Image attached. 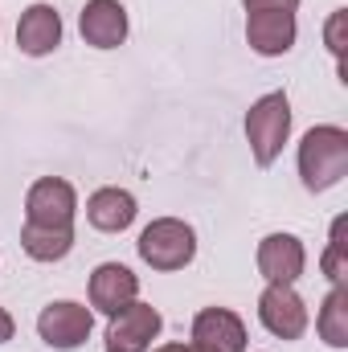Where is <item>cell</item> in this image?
Returning a JSON list of instances; mask_svg holds the SVG:
<instances>
[{
  "label": "cell",
  "instance_id": "cell-1",
  "mask_svg": "<svg viewBox=\"0 0 348 352\" xmlns=\"http://www.w3.org/2000/svg\"><path fill=\"white\" fill-rule=\"evenodd\" d=\"M299 176L307 192H328L348 176V131L320 123L299 140Z\"/></svg>",
  "mask_w": 348,
  "mask_h": 352
},
{
  "label": "cell",
  "instance_id": "cell-2",
  "mask_svg": "<svg viewBox=\"0 0 348 352\" xmlns=\"http://www.w3.org/2000/svg\"><path fill=\"white\" fill-rule=\"evenodd\" d=\"M246 140L254 152V164L270 168L283 156V144L291 140V98L287 90H270L246 111Z\"/></svg>",
  "mask_w": 348,
  "mask_h": 352
},
{
  "label": "cell",
  "instance_id": "cell-3",
  "mask_svg": "<svg viewBox=\"0 0 348 352\" xmlns=\"http://www.w3.org/2000/svg\"><path fill=\"white\" fill-rule=\"evenodd\" d=\"M140 258L152 266V270H184V266L197 258V230L180 217H156L144 226L140 242H135Z\"/></svg>",
  "mask_w": 348,
  "mask_h": 352
},
{
  "label": "cell",
  "instance_id": "cell-4",
  "mask_svg": "<svg viewBox=\"0 0 348 352\" xmlns=\"http://www.w3.org/2000/svg\"><path fill=\"white\" fill-rule=\"evenodd\" d=\"M74 213H78V192L62 176H41L25 197V221L29 226L74 230Z\"/></svg>",
  "mask_w": 348,
  "mask_h": 352
},
{
  "label": "cell",
  "instance_id": "cell-5",
  "mask_svg": "<svg viewBox=\"0 0 348 352\" xmlns=\"http://www.w3.org/2000/svg\"><path fill=\"white\" fill-rule=\"evenodd\" d=\"M90 328H94V311L74 299H54L37 316V336L58 352H74L78 344H87Z\"/></svg>",
  "mask_w": 348,
  "mask_h": 352
},
{
  "label": "cell",
  "instance_id": "cell-6",
  "mask_svg": "<svg viewBox=\"0 0 348 352\" xmlns=\"http://www.w3.org/2000/svg\"><path fill=\"white\" fill-rule=\"evenodd\" d=\"M164 332V316L152 303H127L107 324V352H148L152 340Z\"/></svg>",
  "mask_w": 348,
  "mask_h": 352
},
{
  "label": "cell",
  "instance_id": "cell-7",
  "mask_svg": "<svg viewBox=\"0 0 348 352\" xmlns=\"http://www.w3.org/2000/svg\"><path fill=\"white\" fill-rule=\"evenodd\" d=\"M259 320L262 328L279 340H299L307 332V303L299 299L295 287L287 283H266L259 295Z\"/></svg>",
  "mask_w": 348,
  "mask_h": 352
},
{
  "label": "cell",
  "instance_id": "cell-8",
  "mask_svg": "<svg viewBox=\"0 0 348 352\" xmlns=\"http://www.w3.org/2000/svg\"><path fill=\"white\" fill-rule=\"evenodd\" d=\"M193 349L201 352H246L250 336H246V324L238 311L230 307H201L193 316Z\"/></svg>",
  "mask_w": 348,
  "mask_h": 352
},
{
  "label": "cell",
  "instance_id": "cell-9",
  "mask_svg": "<svg viewBox=\"0 0 348 352\" xmlns=\"http://www.w3.org/2000/svg\"><path fill=\"white\" fill-rule=\"evenodd\" d=\"M87 295H90V311H102L111 320L115 311H123L127 303L140 299V278L131 274V266L102 263V266H94V274H90Z\"/></svg>",
  "mask_w": 348,
  "mask_h": 352
},
{
  "label": "cell",
  "instance_id": "cell-10",
  "mask_svg": "<svg viewBox=\"0 0 348 352\" xmlns=\"http://www.w3.org/2000/svg\"><path fill=\"white\" fill-rule=\"evenodd\" d=\"M78 33L94 50H119L127 41V8L119 0H87L78 12Z\"/></svg>",
  "mask_w": 348,
  "mask_h": 352
},
{
  "label": "cell",
  "instance_id": "cell-11",
  "mask_svg": "<svg viewBox=\"0 0 348 352\" xmlns=\"http://www.w3.org/2000/svg\"><path fill=\"white\" fill-rule=\"evenodd\" d=\"M307 266V250L295 234H266L259 242V274L266 283H287L295 287V278Z\"/></svg>",
  "mask_w": 348,
  "mask_h": 352
},
{
  "label": "cell",
  "instance_id": "cell-12",
  "mask_svg": "<svg viewBox=\"0 0 348 352\" xmlns=\"http://www.w3.org/2000/svg\"><path fill=\"white\" fill-rule=\"evenodd\" d=\"M295 12H246V41L259 58H283L295 45Z\"/></svg>",
  "mask_w": 348,
  "mask_h": 352
},
{
  "label": "cell",
  "instance_id": "cell-13",
  "mask_svg": "<svg viewBox=\"0 0 348 352\" xmlns=\"http://www.w3.org/2000/svg\"><path fill=\"white\" fill-rule=\"evenodd\" d=\"M17 45L29 58H45L62 45V16L54 4H29L17 21Z\"/></svg>",
  "mask_w": 348,
  "mask_h": 352
},
{
  "label": "cell",
  "instance_id": "cell-14",
  "mask_svg": "<svg viewBox=\"0 0 348 352\" xmlns=\"http://www.w3.org/2000/svg\"><path fill=\"white\" fill-rule=\"evenodd\" d=\"M135 213H140V205L127 188L111 184V188H98V192L87 197V221L98 234H123L135 221Z\"/></svg>",
  "mask_w": 348,
  "mask_h": 352
},
{
  "label": "cell",
  "instance_id": "cell-15",
  "mask_svg": "<svg viewBox=\"0 0 348 352\" xmlns=\"http://www.w3.org/2000/svg\"><path fill=\"white\" fill-rule=\"evenodd\" d=\"M21 250L33 263H62L74 250V230H54V226H29L21 230Z\"/></svg>",
  "mask_w": 348,
  "mask_h": 352
},
{
  "label": "cell",
  "instance_id": "cell-16",
  "mask_svg": "<svg viewBox=\"0 0 348 352\" xmlns=\"http://www.w3.org/2000/svg\"><path fill=\"white\" fill-rule=\"evenodd\" d=\"M316 332L328 349H348V287H332L320 303Z\"/></svg>",
  "mask_w": 348,
  "mask_h": 352
},
{
  "label": "cell",
  "instance_id": "cell-17",
  "mask_svg": "<svg viewBox=\"0 0 348 352\" xmlns=\"http://www.w3.org/2000/svg\"><path fill=\"white\" fill-rule=\"evenodd\" d=\"M324 274H328V283L332 287H348V254H345V217H336L332 221V242H328V250H324Z\"/></svg>",
  "mask_w": 348,
  "mask_h": 352
},
{
  "label": "cell",
  "instance_id": "cell-18",
  "mask_svg": "<svg viewBox=\"0 0 348 352\" xmlns=\"http://www.w3.org/2000/svg\"><path fill=\"white\" fill-rule=\"evenodd\" d=\"M345 25H348V8H336L332 16H328V25H324V41H328V50H332V58L336 62H345Z\"/></svg>",
  "mask_w": 348,
  "mask_h": 352
},
{
  "label": "cell",
  "instance_id": "cell-19",
  "mask_svg": "<svg viewBox=\"0 0 348 352\" xmlns=\"http://www.w3.org/2000/svg\"><path fill=\"white\" fill-rule=\"evenodd\" d=\"M246 12H295L299 0H242Z\"/></svg>",
  "mask_w": 348,
  "mask_h": 352
},
{
  "label": "cell",
  "instance_id": "cell-20",
  "mask_svg": "<svg viewBox=\"0 0 348 352\" xmlns=\"http://www.w3.org/2000/svg\"><path fill=\"white\" fill-rule=\"evenodd\" d=\"M12 332H17V324H12V316L0 307V344H8V340H12Z\"/></svg>",
  "mask_w": 348,
  "mask_h": 352
},
{
  "label": "cell",
  "instance_id": "cell-21",
  "mask_svg": "<svg viewBox=\"0 0 348 352\" xmlns=\"http://www.w3.org/2000/svg\"><path fill=\"white\" fill-rule=\"evenodd\" d=\"M148 352H201V349H193V344H160V349H148Z\"/></svg>",
  "mask_w": 348,
  "mask_h": 352
}]
</instances>
